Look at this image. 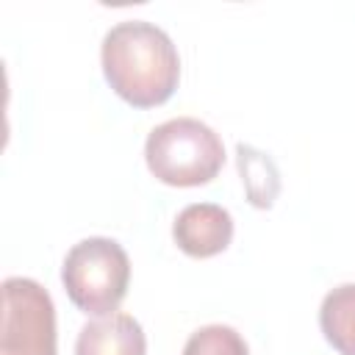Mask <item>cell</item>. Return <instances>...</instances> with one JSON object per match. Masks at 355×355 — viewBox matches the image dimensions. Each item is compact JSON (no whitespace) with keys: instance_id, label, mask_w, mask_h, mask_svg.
I'll return each instance as SVG.
<instances>
[{"instance_id":"cell-4","label":"cell","mask_w":355,"mask_h":355,"mask_svg":"<svg viewBox=\"0 0 355 355\" xmlns=\"http://www.w3.org/2000/svg\"><path fill=\"white\" fill-rule=\"evenodd\" d=\"M0 355H55V305L31 277L3 280Z\"/></svg>"},{"instance_id":"cell-3","label":"cell","mask_w":355,"mask_h":355,"mask_svg":"<svg viewBox=\"0 0 355 355\" xmlns=\"http://www.w3.org/2000/svg\"><path fill=\"white\" fill-rule=\"evenodd\" d=\"M61 283L75 308L92 316L116 313L128 294L130 261L119 241L89 236L78 241L61 266Z\"/></svg>"},{"instance_id":"cell-9","label":"cell","mask_w":355,"mask_h":355,"mask_svg":"<svg viewBox=\"0 0 355 355\" xmlns=\"http://www.w3.org/2000/svg\"><path fill=\"white\" fill-rule=\"evenodd\" d=\"M183 355H250L247 341L227 324H205L194 330L183 347Z\"/></svg>"},{"instance_id":"cell-2","label":"cell","mask_w":355,"mask_h":355,"mask_svg":"<svg viewBox=\"0 0 355 355\" xmlns=\"http://www.w3.org/2000/svg\"><path fill=\"white\" fill-rule=\"evenodd\" d=\"M144 161L153 178L166 186H205L225 164V144L205 122L178 116L150 130L144 141Z\"/></svg>"},{"instance_id":"cell-8","label":"cell","mask_w":355,"mask_h":355,"mask_svg":"<svg viewBox=\"0 0 355 355\" xmlns=\"http://www.w3.org/2000/svg\"><path fill=\"white\" fill-rule=\"evenodd\" d=\"M236 161L241 172V183L247 189V197L255 208H269L280 191V175L269 155L258 153L250 144L236 147Z\"/></svg>"},{"instance_id":"cell-7","label":"cell","mask_w":355,"mask_h":355,"mask_svg":"<svg viewBox=\"0 0 355 355\" xmlns=\"http://www.w3.org/2000/svg\"><path fill=\"white\" fill-rule=\"evenodd\" d=\"M319 327L338 355H355V283H341L324 294Z\"/></svg>"},{"instance_id":"cell-1","label":"cell","mask_w":355,"mask_h":355,"mask_svg":"<svg viewBox=\"0 0 355 355\" xmlns=\"http://www.w3.org/2000/svg\"><path fill=\"white\" fill-rule=\"evenodd\" d=\"M108 86L133 108L164 105L180 80V55L166 31L147 19L116 22L100 47Z\"/></svg>"},{"instance_id":"cell-5","label":"cell","mask_w":355,"mask_h":355,"mask_svg":"<svg viewBox=\"0 0 355 355\" xmlns=\"http://www.w3.org/2000/svg\"><path fill=\"white\" fill-rule=\"evenodd\" d=\"M172 236L186 255L211 258L225 252L233 241V216L216 202H191L178 214Z\"/></svg>"},{"instance_id":"cell-6","label":"cell","mask_w":355,"mask_h":355,"mask_svg":"<svg viewBox=\"0 0 355 355\" xmlns=\"http://www.w3.org/2000/svg\"><path fill=\"white\" fill-rule=\"evenodd\" d=\"M75 355H147V338L130 313H108L80 327Z\"/></svg>"}]
</instances>
